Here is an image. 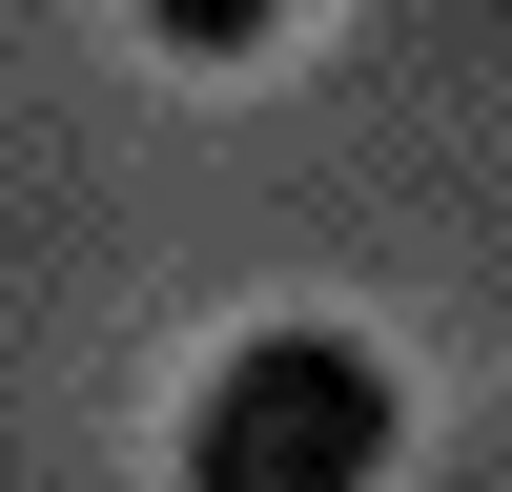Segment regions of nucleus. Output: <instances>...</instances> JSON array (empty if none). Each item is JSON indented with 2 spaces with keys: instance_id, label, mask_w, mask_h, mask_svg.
<instances>
[{
  "instance_id": "f257e3e1",
  "label": "nucleus",
  "mask_w": 512,
  "mask_h": 492,
  "mask_svg": "<svg viewBox=\"0 0 512 492\" xmlns=\"http://www.w3.org/2000/svg\"><path fill=\"white\" fill-rule=\"evenodd\" d=\"M390 451H410V390L349 328H246L185 390V492H390Z\"/></svg>"
},
{
  "instance_id": "f03ea898",
  "label": "nucleus",
  "mask_w": 512,
  "mask_h": 492,
  "mask_svg": "<svg viewBox=\"0 0 512 492\" xmlns=\"http://www.w3.org/2000/svg\"><path fill=\"white\" fill-rule=\"evenodd\" d=\"M123 21H144L164 62H267V41H287V0H123Z\"/></svg>"
}]
</instances>
